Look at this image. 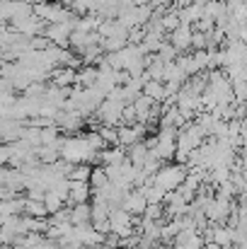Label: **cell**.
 Masks as SVG:
<instances>
[{"label":"cell","mask_w":247,"mask_h":249,"mask_svg":"<svg viewBox=\"0 0 247 249\" xmlns=\"http://www.w3.org/2000/svg\"><path fill=\"white\" fill-rule=\"evenodd\" d=\"M22 215H29V218H46V208L41 201H32V198H24V206H22Z\"/></svg>","instance_id":"8"},{"label":"cell","mask_w":247,"mask_h":249,"mask_svg":"<svg viewBox=\"0 0 247 249\" xmlns=\"http://www.w3.org/2000/svg\"><path fill=\"white\" fill-rule=\"evenodd\" d=\"M0 143H2V136H0Z\"/></svg>","instance_id":"14"},{"label":"cell","mask_w":247,"mask_h":249,"mask_svg":"<svg viewBox=\"0 0 247 249\" xmlns=\"http://www.w3.org/2000/svg\"><path fill=\"white\" fill-rule=\"evenodd\" d=\"M44 208H46V215H54L56 211H61L63 208V198H58L56 194H51V191H44Z\"/></svg>","instance_id":"10"},{"label":"cell","mask_w":247,"mask_h":249,"mask_svg":"<svg viewBox=\"0 0 247 249\" xmlns=\"http://www.w3.org/2000/svg\"><path fill=\"white\" fill-rule=\"evenodd\" d=\"M90 172H92V167L85 165V162H82V165H73L71 172L66 174V179H68V181H87V179H90Z\"/></svg>","instance_id":"9"},{"label":"cell","mask_w":247,"mask_h":249,"mask_svg":"<svg viewBox=\"0 0 247 249\" xmlns=\"http://www.w3.org/2000/svg\"><path fill=\"white\" fill-rule=\"evenodd\" d=\"M211 242L221 249L230 247V245H233V230L226 228V225H213V228H211Z\"/></svg>","instance_id":"5"},{"label":"cell","mask_w":247,"mask_h":249,"mask_svg":"<svg viewBox=\"0 0 247 249\" xmlns=\"http://www.w3.org/2000/svg\"><path fill=\"white\" fill-rule=\"evenodd\" d=\"M97 136L107 143V148H109V145H112V148L119 145V143H116V128H114V126H102V124H99V126H97Z\"/></svg>","instance_id":"13"},{"label":"cell","mask_w":247,"mask_h":249,"mask_svg":"<svg viewBox=\"0 0 247 249\" xmlns=\"http://www.w3.org/2000/svg\"><path fill=\"white\" fill-rule=\"evenodd\" d=\"M165 215V206L163 203H148L146 211H143V220H151V223H160Z\"/></svg>","instance_id":"11"},{"label":"cell","mask_w":247,"mask_h":249,"mask_svg":"<svg viewBox=\"0 0 247 249\" xmlns=\"http://www.w3.org/2000/svg\"><path fill=\"white\" fill-rule=\"evenodd\" d=\"M141 94H146L148 99H153V102H163L165 99V87L163 83H155V80H146L143 83V89H141Z\"/></svg>","instance_id":"7"},{"label":"cell","mask_w":247,"mask_h":249,"mask_svg":"<svg viewBox=\"0 0 247 249\" xmlns=\"http://www.w3.org/2000/svg\"><path fill=\"white\" fill-rule=\"evenodd\" d=\"M146 206H148V203H146L143 194H141V191H136V189L126 191V194H124V198H121V203H119V208H121V211H126L129 215H143Z\"/></svg>","instance_id":"2"},{"label":"cell","mask_w":247,"mask_h":249,"mask_svg":"<svg viewBox=\"0 0 247 249\" xmlns=\"http://www.w3.org/2000/svg\"><path fill=\"white\" fill-rule=\"evenodd\" d=\"M49 78L54 80V87H71V85L76 83V71H71V68H51L49 71Z\"/></svg>","instance_id":"4"},{"label":"cell","mask_w":247,"mask_h":249,"mask_svg":"<svg viewBox=\"0 0 247 249\" xmlns=\"http://www.w3.org/2000/svg\"><path fill=\"white\" fill-rule=\"evenodd\" d=\"M187 177V165H179V162H172V165H160V169L151 177L153 179V186L167 191H174Z\"/></svg>","instance_id":"1"},{"label":"cell","mask_w":247,"mask_h":249,"mask_svg":"<svg viewBox=\"0 0 247 249\" xmlns=\"http://www.w3.org/2000/svg\"><path fill=\"white\" fill-rule=\"evenodd\" d=\"M170 46L177 51V53H182V51H187L189 46H191V27H177L172 34H170Z\"/></svg>","instance_id":"3"},{"label":"cell","mask_w":247,"mask_h":249,"mask_svg":"<svg viewBox=\"0 0 247 249\" xmlns=\"http://www.w3.org/2000/svg\"><path fill=\"white\" fill-rule=\"evenodd\" d=\"M107 181H109V179H107L104 169H102V167H92V172H90V179H87L90 189H92V191H97V189H102Z\"/></svg>","instance_id":"12"},{"label":"cell","mask_w":247,"mask_h":249,"mask_svg":"<svg viewBox=\"0 0 247 249\" xmlns=\"http://www.w3.org/2000/svg\"><path fill=\"white\" fill-rule=\"evenodd\" d=\"M71 225L73 228L90 225V203H76L71 208Z\"/></svg>","instance_id":"6"}]
</instances>
